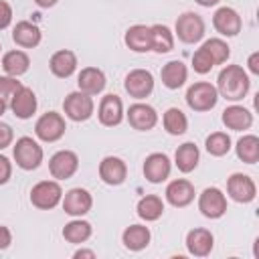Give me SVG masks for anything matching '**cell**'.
Here are the masks:
<instances>
[{"label":"cell","mask_w":259,"mask_h":259,"mask_svg":"<svg viewBox=\"0 0 259 259\" xmlns=\"http://www.w3.org/2000/svg\"><path fill=\"white\" fill-rule=\"evenodd\" d=\"M127 176V166L121 158L117 156H105L101 162H99V178L109 184V186H119L123 184Z\"/></svg>","instance_id":"cell-15"},{"label":"cell","mask_w":259,"mask_h":259,"mask_svg":"<svg viewBox=\"0 0 259 259\" xmlns=\"http://www.w3.org/2000/svg\"><path fill=\"white\" fill-rule=\"evenodd\" d=\"M196 4H200V6H204V8H210V6H214V4H219L221 0H194Z\"/></svg>","instance_id":"cell-46"},{"label":"cell","mask_w":259,"mask_h":259,"mask_svg":"<svg viewBox=\"0 0 259 259\" xmlns=\"http://www.w3.org/2000/svg\"><path fill=\"white\" fill-rule=\"evenodd\" d=\"M36 2V6H40V8H51V6H55L59 0H34Z\"/></svg>","instance_id":"cell-45"},{"label":"cell","mask_w":259,"mask_h":259,"mask_svg":"<svg viewBox=\"0 0 259 259\" xmlns=\"http://www.w3.org/2000/svg\"><path fill=\"white\" fill-rule=\"evenodd\" d=\"M12 154H14L16 166L22 168V170H36L42 162V156H45L40 144L36 140L28 138V136H22V138L16 140Z\"/></svg>","instance_id":"cell-2"},{"label":"cell","mask_w":259,"mask_h":259,"mask_svg":"<svg viewBox=\"0 0 259 259\" xmlns=\"http://www.w3.org/2000/svg\"><path fill=\"white\" fill-rule=\"evenodd\" d=\"M97 117L107 127H113V125L121 123V119H123V103H121V99L117 95H113V93L101 97V103L97 107Z\"/></svg>","instance_id":"cell-17"},{"label":"cell","mask_w":259,"mask_h":259,"mask_svg":"<svg viewBox=\"0 0 259 259\" xmlns=\"http://www.w3.org/2000/svg\"><path fill=\"white\" fill-rule=\"evenodd\" d=\"M12 22V6L6 0H0V30L8 28Z\"/></svg>","instance_id":"cell-39"},{"label":"cell","mask_w":259,"mask_h":259,"mask_svg":"<svg viewBox=\"0 0 259 259\" xmlns=\"http://www.w3.org/2000/svg\"><path fill=\"white\" fill-rule=\"evenodd\" d=\"M65 130H67L65 119H63V115L57 113V111H47V113H42V115L36 119V123H34V134H36V138L42 140V142H57V140H61V138L65 136Z\"/></svg>","instance_id":"cell-7"},{"label":"cell","mask_w":259,"mask_h":259,"mask_svg":"<svg viewBox=\"0 0 259 259\" xmlns=\"http://www.w3.org/2000/svg\"><path fill=\"white\" fill-rule=\"evenodd\" d=\"M202 47H204V49H206V53L212 57L214 65L225 63V61L229 59V55H231L229 45H227L223 38H208V40H204V42H202Z\"/></svg>","instance_id":"cell-36"},{"label":"cell","mask_w":259,"mask_h":259,"mask_svg":"<svg viewBox=\"0 0 259 259\" xmlns=\"http://www.w3.org/2000/svg\"><path fill=\"white\" fill-rule=\"evenodd\" d=\"M91 231L93 229H91V225L87 221L75 219V221H71V223H67L63 227V237H65V241L79 245V243H85L91 237Z\"/></svg>","instance_id":"cell-33"},{"label":"cell","mask_w":259,"mask_h":259,"mask_svg":"<svg viewBox=\"0 0 259 259\" xmlns=\"http://www.w3.org/2000/svg\"><path fill=\"white\" fill-rule=\"evenodd\" d=\"M212 26L219 34L223 36H237L241 32L243 20L239 16V12L231 6H221L214 14H212Z\"/></svg>","instance_id":"cell-11"},{"label":"cell","mask_w":259,"mask_h":259,"mask_svg":"<svg viewBox=\"0 0 259 259\" xmlns=\"http://www.w3.org/2000/svg\"><path fill=\"white\" fill-rule=\"evenodd\" d=\"M4 111H6V101L0 99V115H4Z\"/></svg>","instance_id":"cell-47"},{"label":"cell","mask_w":259,"mask_h":259,"mask_svg":"<svg viewBox=\"0 0 259 259\" xmlns=\"http://www.w3.org/2000/svg\"><path fill=\"white\" fill-rule=\"evenodd\" d=\"M49 69H51V73H53L55 77L67 79V77H71V75L75 73V69H77V55H75L73 51H69V49L57 51V53H53V57H51V61H49Z\"/></svg>","instance_id":"cell-21"},{"label":"cell","mask_w":259,"mask_h":259,"mask_svg":"<svg viewBox=\"0 0 259 259\" xmlns=\"http://www.w3.org/2000/svg\"><path fill=\"white\" fill-rule=\"evenodd\" d=\"M91 206H93V198L85 188H71L63 196V210L71 217H83L91 210Z\"/></svg>","instance_id":"cell-14"},{"label":"cell","mask_w":259,"mask_h":259,"mask_svg":"<svg viewBox=\"0 0 259 259\" xmlns=\"http://www.w3.org/2000/svg\"><path fill=\"white\" fill-rule=\"evenodd\" d=\"M152 51L154 53H170L174 49V32L166 24H152Z\"/></svg>","instance_id":"cell-30"},{"label":"cell","mask_w":259,"mask_h":259,"mask_svg":"<svg viewBox=\"0 0 259 259\" xmlns=\"http://www.w3.org/2000/svg\"><path fill=\"white\" fill-rule=\"evenodd\" d=\"M10 243H12V233H10V229L0 225V251L6 249Z\"/></svg>","instance_id":"cell-42"},{"label":"cell","mask_w":259,"mask_h":259,"mask_svg":"<svg viewBox=\"0 0 259 259\" xmlns=\"http://www.w3.org/2000/svg\"><path fill=\"white\" fill-rule=\"evenodd\" d=\"M150 229L144 225H130L123 233H121V241L125 245V249L130 251H142L148 247L150 243Z\"/></svg>","instance_id":"cell-29"},{"label":"cell","mask_w":259,"mask_h":259,"mask_svg":"<svg viewBox=\"0 0 259 259\" xmlns=\"http://www.w3.org/2000/svg\"><path fill=\"white\" fill-rule=\"evenodd\" d=\"M160 77H162V83L164 87L168 89H178L186 83V77H188V69L182 61H168L162 71H160Z\"/></svg>","instance_id":"cell-26"},{"label":"cell","mask_w":259,"mask_h":259,"mask_svg":"<svg viewBox=\"0 0 259 259\" xmlns=\"http://www.w3.org/2000/svg\"><path fill=\"white\" fill-rule=\"evenodd\" d=\"M123 87L125 91L136 97V99H144L148 97L152 91H154V77L150 71L146 69H134L125 75V81H123Z\"/></svg>","instance_id":"cell-12"},{"label":"cell","mask_w":259,"mask_h":259,"mask_svg":"<svg viewBox=\"0 0 259 259\" xmlns=\"http://www.w3.org/2000/svg\"><path fill=\"white\" fill-rule=\"evenodd\" d=\"M93 109H95L93 97L83 91H73L63 101V111L73 121H87L93 115Z\"/></svg>","instance_id":"cell-6"},{"label":"cell","mask_w":259,"mask_h":259,"mask_svg":"<svg viewBox=\"0 0 259 259\" xmlns=\"http://www.w3.org/2000/svg\"><path fill=\"white\" fill-rule=\"evenodd\" d=\"M223 123L229 130L243 132V130H249L253 125V113L243 105H229L223 111Z\"/></svg>","instance_id":"cell-25"},{"label":"cell","mask_w":259,"mask_h":259,"mask_svg":"<svg viewBox=\"0 0 259 259\" xmlns=\"http://www.w3.org/2000/svg\"><path fill=\"white\" fill-rule=\"evenodd\" d=\"M170 170H172L170 158L166 154H162V152H154L144 160V176L152 184L164 182L170 176Z\"/></svg>","instance_id":"cell-13"},{"label":"cell","mask_w":259,"mask_h":259,"mask_svg":"<svg viewBox=\"0 0 259 259\" xmlns=\"http://www.w3.org/2000/svg\"><path fill=\"white\" fill-rule=\"evenodd\" d=\"M63 200V188L57 180H40L30 190V202L40 210H51Z\"/></svg>","instance_id":"cell-4"},{"label":"cell","mask_w":259,"mask_h":259,"mask_svg":"<svg viewBox=\"0 0 259 259\" xmlns=\"http://www.w3.org/2000/svg\"><path fill=\"white\" fill-rule=\"evenodd\" d=\"M77 168H79V158L73 150H59L49 160V172L57 180L71 178L77 172Z\"/></svg>","instance_id":"cell-8"},{"label":"cell","mask_w":259,"mask_h":259,"mask_svg":"<svg viewBox=\"0 0 259 259\" xmlns=\"http://www.w3.org/2000/svg\"><path fill=\"white\" fill-rule=\"evenodd\" d=\"M198 160H200V152H198L196 144H192V142H184L182 146H178V150L174 154V164L184 174L192 172L198 166Z\"/></svg>","instance_id":"cell-28"},{"label":"cell","mask_w":259,"mask_h":259,"mask_svg":"<svg viewBox=\"0 0 259 259\" xmlns=\"http://www.w3.org/2000/svg\"><path fill=\"white\" fill-rule=\"evenodd\" d=\"M125 47L134 53H146V51H152V32H150V26L146 24H134L125 30Z\"/></svg>","instance_id":"cell-23"},{"label":"cell","mask_w":259,"mask_h":259,"mask_svg":"<svg viewBox=\"0 0 259 259\" xmlns=\"http://www.w3.org/2000/svg\"><path fill=\"white\" fill-rule=\"evenodd\" d=\"M105 73L97 67H85L81 69L79 77H77V85H79V91L87 93V95H97L105 89Z\"/></svg>","instance_id":"cell-22"},{"label":"cell","mask_w":259,"mask_h":259,"mask_svg":"<svg viewBox=\"0 0 259 259\" xmlns=\"http://www.w3.org/2000/svg\"><path fill=\"white\" fill-rule=\"evenodd\" d=\"M219 101V91L208 81H196L186 91V103L194 111H210Z\"/></svg>","instance_id":"cell-3"},{"label":"cell","mask_w":259,"mask_h":259,"mask_svg":"<svg viewBox=\"0 0 259 259\" xmlns=\"http://www.w3.org/2000/svg\"><path fill=\"white\" fill-rule=\"evenodd\" d=\"M212 247H214V237H212V233L208 229L198 227V229L188 231V235H186V249H188L190 255L206 257L212 251Z\"/></svg>","instance_id":"cell-20"},{"label":"cell","mask_w":259,"mask_h":259,"mask_svg":"<svg viewBox=\"0 0 259 259\" xmlns=\"http://www.w3.org/2000/svg\"><path fill=\"white\" fill-rule=\"evenodd\" d=\"M162 123H164V130L170 136H182L186 132V127H188V119H186V115L178 107L166 109V113L162 117Z\"/></svg>","instance_id":"cell-34"},{"label":"cell","mask_w":259,"mask_h":259,"mask_svg":"<svg viewBox=\"0 0 259 259\" xmlns=\"http://www.w3.org/2000/svg\"><path fill=\"white\" fill-rule=\"evenodd\" d=\"M164 212V202L160 196L156 194H146L144 198H140L138 202V217L144 221H158Z\"/></svg>","instance_id":"cell-31"},{"label":"cell","mask_w":259,"mask_h":259,"mask_svg":"<svg viewBox=\"0 0 259 259\" xmlns=\"http://www.w3.org/2000/svg\"><path fill=\"white\" fill-rule=\"evenodd\" d=\"M247 65H249V71H251L253 75H259V53H257V51L249 55Z\"/></svg>","instance_id":"cell-43"},{"label":"cell","mask_w":259,"mask_h":259,"mask_svg":"<svg viewBox=\"0 0 259 259\" xmlns=\"http://www.w3.org/2000/svg\"><path fill=\"white\" fill-rule=\"evenodd\" d=\"M212 67H214V61H212V57L206 53V49H204V47L196 49L194 55H192V69H194L196 73H200V75H206V73H210Z\"/></svg>","instance_id":"cell-37"},{"label":"cell","mask_w":259,"mask_h":259,"mask_svg":"<svg viewBox=\"0 0 259 259\" xmlns=\"http://www.w3.org/2000/svg\"><path fill=\"white\" fill-rule=\"evenodd\" d=\"M22 87L20 81H16V77H10V75H4L0 77V99L4 101H10L12 95Z\"/></svg>","instance_id":"cell-38"},{"label":"cell","mask_w":259,"mask_h":259,"mask_svg":"<svg viewBox=\"0 0 259 259\" xmlns=\"http://www.w3.org/2000/svg\"><path fill=\"white\" fill-rule=\"evenodd\" d=\"M227 192H229V196L235 202L247 204V202H251L257 196V186H255V180L251 176L241 174V172H235L227 180Z\"/></svg>","instance_id":"cell-9"},{"label":"cell","mask_w":259,"mask_h":259,"mask_svg":"<svg viewBox=\"0 0 259 259\" xmlns=\"http://www.w3.org/2000/svg\"><path fill=\"white\" fill-rule=\"evenodd\" d=\"M204 148H206V152H208L210 156L221 158V156L229 154V150H231V138H229V134H225V132H212V134L206 138Z\"/></svg>","instance_id":"cell-35"},{"label":"cell","mask_w":259,"mask_h":259,"mask_svg":"<svg viewBox=\"0 0 259 259\" xmlns=\"http://www.w3.org/2000/svg\"><path fill=\"white\" fill-rule=\"evenodd\" d=\"M42 38V32L36 24L28 22V20H20L16 22L14 30H12V40L22 47V49H34Z\"/></svg>","instance_id":"cell-24"},{"label":"cell","mask_w":259,"mask_h":259,"mask_svg":"<svg viewBox=\"0 0 259 259\" xmlns=\"http://www.w3.org/2000/svg\"><path fill=\"white\" fill-rule=\"evenodd\" d=\"M127 121L138 132H148L158 123V113L148 103H134L127 109Z\"/></svg>","instance_id":"cell-16"},{"label":"cell","mask_w":259,"mask_h":259,"mask_svg":"<svg viewBox=\"0 0 259 259\" xmlns=\"http://www.w3.org/2000/svg\"><path fill=\"white\" fill-rule=\"evenodd\" d=\"M75 257L79 259V257H89V259H93L95 257V251H89V249H79V251H75Z\"/></svg>","instance_id":"cell-44"},{"label":"cell","mask_w":259,"mask_h":259,"mask_svg":"<svg viewBox=\"0 0 259 259\" xmlns=\"http://www.w3.org/2000/svg\"><path fill=\"white\" fill-rule=\"evenodd\" d=\"M198 210L206 219H221L227 212V196L221 188H204L198 196Z\"/></svg>","instance_id":"cell-10"},{"label":"cell","mask_w":259,"mask_h":259,"mask_svg":"<svg viewBox=\"0 0 259 259\" xmlns=\"http://www.w3.org/2000/svg\"><path fill=\"white\" fill-rule=\"evenodd\" d=\"M28 67H30V57H28L24 51H20V49L8 51V53H4V57H2V69H4L6 75H10V77H20V75H24V73L28 71Z\"/></svg>","instance_id":"cell-27"},{"label":"cell","mask_w":259,"mask_h":259,"mask_svg":"<svg viewBox=\"0 0 259 259\" xmlns=\"http://www.w3.org/2000/svg\"><path fill=\"white\" fill-rule=\"evenodd\" d=\"M174 34L186 42V45H194L204 36V20L200 14L196 12H184L176 18V28Z\"/></svg>","instance_id":"cell-5"},{"label":"cell","mask_w":259,"mask_h":259,"mask_svg":"<svg viewBox=\"0 0 259 259\" xmlns=\"http://www.w3.org/2000/svg\"><path fill=\"white\" fill-rule=\"evenodd\" d=\"M12 176V162L0 154V184H6Z\"/></svg>","instance_id":"cell-41"},{"label":"cell","mask_w":259,"mask_h":259,"mask_svg":"<svg viewBox=\"0 0 259 259\" xmlns=\"http://www.w3.org/2000/svg\"><path fill=\"white\" fill-rule=\"evenodd\" d=\"M235 150L239 160H243L245 164H255L259 160V138L253 134H247L237 142Z\"/></svg>","instance_id":"cell-32"},{"label":"cell","mask_w":259,"mask_h":259,"mask_svg":"<svg viewBox=\"0 0 259 259\" xmlns=\"http://www.w3.org/2000/svg\"><path fill=\"white\" fill-rule=\"evenodd\" d=\"M166 200L176 206V208H184L194 200V186L190 180L186 178H176L166 186Z\"/></svg>","instance_id":"cell-18"},{"label":"cell","mask_w":259,"mask_h":259,"mask_svg":"<svg viewBox=\"0 0 259 259\" xmlns=\"http://www.w3.org/2000/svg\"><path fill=\"white\" fill-rule=\"evenodd\" d=\"M0 49H2V45H0Z\"/></svg>","instance_id":"cell-48"},{"label":"cell","mask_w":259,"mask_h":259,"mask_svg":"<svg viewBox=\"0 0 259 259\" xmlns=\"http://www.w3.org/2000/svg\"><path fill=\"white\" fill-rule=\"evenodd\" d=\"M251 81L241 65H227L217 77V91L229 101H239L249 93Z\"/></svg>","instance_id":"cell-1"},{"label":"cell","mask_w":259,"mask_h":259,"mask_svg":"<svg viewBox=\"0 0 259 259\" xmlns=\"http://www.w3.org/2000/svg\"><path fill=\"white\" fill-rule=\"evenodd\" d=\"M10 109L18 119H28L36 111V95L30 87L22 85L10 99Z\"/></svg>","instance_id":"cell-19"},{"label":"cell","mask_w":259,"mask_h":259,"mask_svg":"<svg viewBox=\"0 0 259 259\" xmlns=\"http://www.w3.org/2000/svg\"><path fill=\"white\" fill-rule=\"evenodd\" d=\"M12 140H14V132H12V127H10L8 123L0 121V150L8 148V146L12 144Z\"/></svg>","instance_id":"cell-40"}]
</instances>
